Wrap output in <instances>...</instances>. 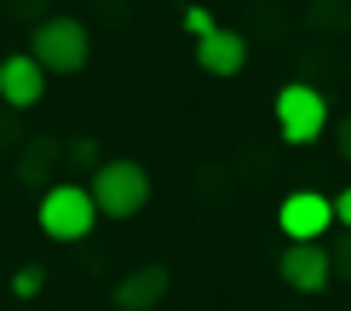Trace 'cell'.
Returning <instances> with one entry per match:
<instances>
[{
    "mask_svg": "<svg viewBox=\"0 0 351 311\" xmlns=\"http://www.w3.org/2000/svg\"><path fill=\"white\" fill-rule=\"evenodd\" d=\"M196 64L208 69V76H237V69L247 64V41L237 35V29H208V35L196 41Z\"/></svg>",
    "mask_w": 351,
    "mask_h": 311,
    "instance_id": "obj_8",
    "label": "cell"
},
{
    "mask_svg": "<svg viewBox=\"0 0 351 311\" xmlns=\"http://www.w3.org/2000/svg\"><path fill=\"white\" fill-rule=\"evenodd\" d=\"M0 98H6L12 110H35V104L47 98V69L29 52H12L6 64H0Z\"/></svg>",
    "mask_w": 351,
    "mask_h": 311,
    "instance_id": "obj_7",
    "label": "cell"
},
{
    "mask_svg": "<svg viewBox=\"0 0 351 311\" xmlns=\"http://www.w3.org/2000/svg\"><path fill=\"white\" fill-rule=\"evenodd\" d=\"M35 58L47 76H75V69H86V58H93V35L75 23V18H47L35 29Z\"/></svg>",
    "mask_w": 351,
    "mask_h": 311,
    "instance_id": "obj_3",
    "label": "cell"
},
{
    "mask_svg": "<svg viewBox=\"0 0 351 311\" xmlns=\"http://www.w3.org/2000/svg\"><path fill=\"white\" fill-rule=\"evenodd\" d=\"M334 225H340V231H351V185L340 190V196H334Z\"/></svg>",
    "mask_w": 351,
    "mask_h": 311,
    "instance_id": "obj_15",
    "label": "cell"
},
{
    "mask_svg": "<svg viewBox=\"0 0 351 311\" xmlns=\"http://www.w3.org/2000/svg\"><path fill=\"white\" fill-rule=\"evenodd\" d=\"M340 156L351 161V115H346V122H340Z\"/></svg>",
    "mask_w": 351,
    "mask_h": 311,
    "instance_id": "obj_16",
    "label": "cell"
},
{
    "mask_svg": "<svg viewBox=\"0 0 351 311\" xmlns=\"http://www.w3.org/2000/svg\"><path fill=\"white\" fill-rule=\"evenodd\" d=\"M167 265H144V271H133V277H121L115 283V311H156L162 306V294H167Z\"/></svg>",
    "mask_w": 351,
    "mask_h": 311,
    "instance_id": "obj_9",
    "label": "cell"
},
{
    "mask_svg": "<svg viewBox=\"0 0 351 311\" xmlns=\"http://www.w3.org/2000/svg\"><path fill=\"white\" fill-rule=\"evenodd\" d=\"M328 265H334V271H351V231H346L340 242L328 248Z\"/></svg>",
    "mask_w": 351,
    "mask_h": 311,
    "instance_id": "obj_14",
    "label": "cell"
},
{
    "mask_svg": "<svg viewBox=\"0 0 351 311\" xmlns=\"http://www.w3.org/2000/svg\"><path fill=\"white\" fill-rule=\"evenodd\" d=\"M276 127H282L288 144L323 139V127H328V98L317 93V87H305V81H288L282 93H276Z\"/></svg>",
    "mask_w": 351,
    "mask_h": 311,
    "instance_id": "obj_4",
    "label": "cell"
},
{
    "mask_svg": "<svg viewBox=\"0 0 351 311\" xmlns=\"http://www.w3.org/2000/svg\"><path fill=\"white\" fill-rule=\"evenodd\" d=\"M52 161H58V150H52V144H29V150L18 156V179H23V185H47Z\"/></svg>",
    "mask_w": 351,
    "mask_h": 311,
    "instance_id": "obj_10",
    "label": "cell"
},
{
    "mask_svg": "<svg viewBox=\"0 0 351 311\" xmlns=\"http://www.w3.org/2000/svg\"><path fill=\"white\" fill-rule=\"evenodd\" d=\"M58 156H64L69 168H98V139H81V133H75V139H69Z\"/></svg>",
    "mask_w": 351,
    "mask_h": 311,
    "instance_id": "obj_11",
    "label": "cell"
},
{
    "mask_svg": "<svg viewBox=\"0 0 351 311\" xmlns=\"http://www.w3.org/2000/svg\"><path fill=\"white\" fill-rule=\"evenodd\" d=\"M276 271H282V283L294 294H323L334 283V265H328V248L323 242H288Z\"/></svg>",
    "mask_w": 351,
    "mask_h": 311,
    "instance_id": "obj_6",
    "label": "cell"
},
{
    "mask_svg": "<svg viewBox=\"0 0 351 311\" xmlns=\"http://www.w3.org/2000/svg\"><path fill=\"white\" fill-rule=\"evenodd\" d=\"M276 225H282L288 242H323V231H334V202L317 196V190H294L276 207Z\"/></svg>",
    "mask_w": 351,
    "mask_h": 311,
    "instance_id": "obj_5",
    "label": "cell"
},
{
    "mask_svg": "<svg viewBox=\"0 0 351 311\" xmlns=\"http://www.w3.org/2000/svg\"><path fill=\"white\" fill-rule=\"evenodd\" d=\"M40 288H47V271H40V265H23V271L12 277V294H18V300H35Z\"/></svg>",
    "mask_w": 351,
    "mask_h": 311,
    "instance_id": "obj_12",
    "label": "cell"
},
{
    "mask_svg": "<svg viewBox=\"0 0 351 311\" xmlns=\"http://www.w3.org/2000/svg\"><path fill=\"white\" fill-rule=\"evenodd\" d=\"M35 219H40V231H47L52 242H81V236H93V225H98V207L86 196V185H47Z\"/></svg>",
    "mask_w": 351,
    "mask_h": 311,
    "instance_id": "obj_2",
    "label": "cell"
},
{
    "mask_svg": "<svg viewBox=\"0 0 351 311\" xmlns=\"http://www.w3.org/2000/svg\"><path fill=\"white\" fill-rule=\"evenodd\" d=\"M86 196H93V207L104 219H133L138 207L150 202V173H144L138 161H98Z\"/></svg>",
    "mask_w": 351,
    "mask_h": 311,
    "instance_id": "obj_1",
    "label": "cell"
},
{
    "mask_svg": "<svg viewBox=\"0 0 351 311\" xmlns=\"http://www.w3.org/2000/svg\"><path fill=\"white\" fill-rule=\"evenodd\" d=\"M184 29H190L196 41H202V35L213 29V12H208V6H190V12H184Z\"/></svg>",
    "mask_w": 351,
    "mask_h": 311,
    "instance_id": "obj_13",
    "label": "cell"
}]
</instances>
